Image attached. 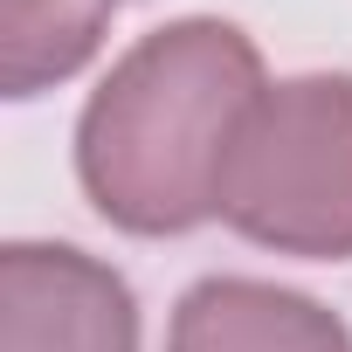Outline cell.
I'll return each instance as SVG.
<instances>
[{"label": "cell", "instance_id": "obj_4", "mask_svg": "<svg viewBox=\"0 0 352 352\" xmlns=\"http://www.w3.org/2000/svg\"><path fill=\"white\" fill-rule=\"evenodd\" d=\"M166 352H352L338 311L263 276H201L173 311Z\"/></svg>", "mask_w": 352, "mask_h": 352}, {"label": "cell", "instance_id": "obj_5", "mask_svg": "<svg viewBox=\"0 0 352 352\" xmlns=\"http://www.w3.org/2000/svg\"><path fill=\"white\" fill-rule=\"evenodd\" d=\"M118 0H0V83L8 97H42L69 83L111 28Z\"/></svg>", "mask_w": 352, "mask_h": 352}, {"label": "cell", "instance_id": "obj_2", "mask_svg": "<svg viewBox=\"0 0 352 352\" xmlns=\"http://www.w3.org/2000/svg\"><path fill=\"white\" fill-rule=\"evenodd\" d=\"M221 221L256 249L352 263V76L318 69L270 83L242 118Z\"/></svg>", "mask_w": 352, "mask_h": 352}, {"label": "cell", "instance_id": "obj_3", "mask_svg": "<svg viewBox=\"0 0 352 352\" xmlns=\"http://www.w3.org/2000/svg\"><path fill=\"white\" fill-rule=\"evenodd\" d=\"M0 352H138L131 283L69 242H8Z\"/></svg>", "mask_w": 352, "mask_h": 352}, {"label": "cell", "instance_id": "obj_1", "mask_svg": "<svg viewBox=\"0 0 352 352\" xmlns=\"http://www.w3.org/2000/svg\"><path fill=\"white\" fill-rule=\"evenodd\" d=\"M256 42L221 14L138 35L76 118V180L124 235H187L221 214L242 118L263 97Z\"/></svg>", "mask_w": 352, "mask_h": 352}]
</instances>
